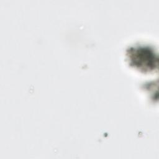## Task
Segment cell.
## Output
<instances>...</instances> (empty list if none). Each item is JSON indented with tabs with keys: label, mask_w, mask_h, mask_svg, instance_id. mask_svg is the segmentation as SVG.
<instances>
[{
	"label": "cell",
	"mask_w": 159,
	"mask_h": 159,
	"mask_svg": "<svg viewBox=\"0 0 159 159\" xmlns=\"http://www.w3.org/2000/svg\"><path fill=\"white\" fill-rule=\"evenodd\" d=\"M129 63L143 71L154 70L157 65V57L154 50L148 46L131 47L127 52Z\"/></svg>",
	"instance_id": "cell-1"
}]
</instances>
